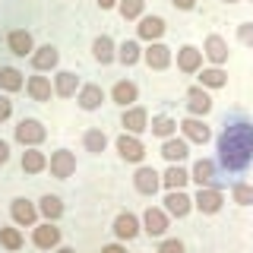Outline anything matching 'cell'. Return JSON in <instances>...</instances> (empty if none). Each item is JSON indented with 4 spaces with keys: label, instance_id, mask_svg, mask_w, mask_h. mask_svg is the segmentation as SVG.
<instances>
[{
    "label": "cell",
    "instance_id": "6da1fadb",
    "mask_svg": "<svg viewBox=\"0 0 253 253\" xmlns=\"http://www.w3.org/2000/svg\"><path fill=\"white\" fill-rule=\"evenodd\" d=\"M250 162H253V124L237 117L218 136V165L228 174H237L250 168Z\"/></svg>",
    "mask_w": 253,
    "mask_h": 253
},
{
    "label": "cell",
    "instance_id": "7a4b0ae2",
    "mask_svg": "<svg viewBox=\"0 0 253 253\" xmlns=\"http://www.w3.org/2000/svg\"><path fill=\"white\" fill-rule=\"evenodd\" d=\"M44 136H47L44 124H42V121H35V117H26V121L16 124V142H22L26 149L38 146V142H44Z\"/></svg>",
    "mask_w": 253,
    "mask_h": 253
},
{
    "label": "cell",
    "instance_id": "3957f363",
    "mask_svg": "<svg viewBox=\"0 0 253 253\" xmlns=\"http://www.w3.org/2000/svg\"><path fill=\"white\" fill-rule=\"evenodd\" d=\"M47 168H51V174L57 180H67L76 174V155L70 149H57V152H51V158H47Z\"/></svg>",
    "mask_w": 253,
    "mask_h": 253
},
{
    "label": "cell",
    "instance_id": "277c9868",
    "mask_svg": "<svg viewBox=\"0 0 253 253\" xmlns=\"http://www.w3.org/2000/svg\"><path fill=\"white\" fill-rule=\"evenodd\" d=\"M114 146H117V155H121L124 162L139 165L142 158H146V146H142V139H139V136H133V133H121Z\"/></svg>",
    "mask_w": 253,
    "mask_h": 253
},
{
    "label": "cell",
    "instance_id": "5b68a950",
    "mask_svg": "<svg viewBox=\"0 0 253 253\" xmlns=\"http://www.w3.org/2000/svg\"><path fill=\"white\" fill-rule=\"evenodd\" d=\"M32 244L38 250H57L60 247V228L54 221H42V225L32 228Z\"/></svg>",
    "mask_w": 253,
    "mask_h": 253
},
{
    "label": "cell",
    "instance_id": "8992f818",
    "mask_svg": "<svg viewBox=\"0 0 253 253\" xmlns=\"http://www.w3.org/2000/svg\"><path fill=\"white\" fill-rule=\"evenodd\" d=\"M221 206H225V196L218 187H200V193L193 196V209H200L203 215H215Z\"/></svg>",
    "mask_w": 253,
    "mask_h": 253
},
{
    "label": "cell",
    "instance_id": "52a82bcc",
    "mask_svg": "<svg viewBox=\"0 0 253 253\" xmlns=\"http://www.w3.org/2000/svg\"><path fill=\"white\" fill-rule=\"evenodd\" d=\"M133 187H136V193H142V196H155L158 187H162V174L155 168H149V165H139L136 174H133Z\"/></svg>",
    "mask_w": 253,
    "mask_h": 253
},
{
    "label": "cell",
    "instance_id": "ba28073f",
    "mask_svg": "<svg viewBox=\"0 0 253 253\" xmlns=\"http://www.w3.org/2000/svg\"><path fill=\"white\" fill-rule=\"evenodd\" d=\"M180 133H184L187 142H196V146H206V142L212 139V130L203 117H187V121H180Z\"/></svg>",
    "mask_w": 253,
    "mask_h": 253
},
{
    "label": "cell",
    "instance_id": "9c48e42d",
    "mask_svg": "<svg viewBox=\"0 0 253 253\" xmlns=\"http://www.w3.org/2000/svg\"><path fill=\"white\" fill-rule=\"evenodd\" d=\"M10 215H13L16 225H22V228H35L42 212H38V206H35V203H29V200H22V196H19V200H13V203H10Z\"/></svg>",
    "mask_w": 253,
    "mask_h": 253
},
{
    "label": "cell",
    "instance_id": "30bf717a",
    "mask_svg": "<svg viewBox=\"0 0 253 253\" xmlns=\"http://www.w3.org/2000/svg\"><path fill=\"white\" fill-rule=\"evenodd\" d=\"M168 212L158 209V206H149L146 212H142V231H146L149 237H162L165 231H168Z\"/></svg>",
    "mask_w": 253,
    "mask_h": 253
},
{
    "label": "cell",
    "instance_id": "8fae6325",
    "mask_svg": "<svg viewBox=\"0 0 253 253\" xmlns=\"http://www.w3.org/2000/svg\"><path fill=\"white\" fill-rule=\"evenodd\" d=\"M187 111H190V117H206L212 111V98H209V92L203 89V85H190L187 89Z\"/></svg>",
    "mask_w": 253,
    "mask_h": 253
},
{
    "label": "cell",
    "instance_id": "7c38bea8",
    "mask_svg": "<svg viewBox=\"0 0 253 253\" xmlns=\"http://www.w3.org/2000/svg\"><path fill=\"white\" fill-rule=\"evenodd\" d=\"M190 180H196L200 187H218V165L212 158H200L190 171Z\"/></svg>",
    "mask_w": 253,
    "mask_h": 253
},
{
    "label": "cell",
    "instance_id": "4fadbf2b",
    "mask_svg": "<svg viewBox=\"0 0 253 253\" xmlns=\"http://www.w3.org/2000/svg\"><path fill=\"white\" fill-rule=\"evenodd\" d=\"M142 60H146L149 70H168L171 67V47L162 44V42H152L142 51Z\"/></svg>",
    "mask_w": 253,
    "mask_h": 253
},
{
    "label": "cell",
    "instance_id": "5bb4252c",
    "mask_svg": "<svg viewBox=\"0 0 253 253\" xmlns=\"http://www.w3.org/2000/svg\"><path fill=\"white\" fill-rule=\"evenodd\" d=\"M121 126H124L126 133H133V136H139L142 130H149V114H146V108H139V105H133V108H124Z\"/></svg>",
    "mask_w": 253,
    "mask_h": 253
},
{
    "label": "cell",
    "instance_id": "9a60e30c",
    "mask_svg": "<svg viewBox=\"0 0 253 253\" xmlns=\"http://www.w3.org/2000/svg\"><path fill=\"white\" fill-rule=\"evenodd\" d=\"M190 209H193V196H187L184 190H168V196H165V212L168 215L184 218Z\"/></svg>",
    "mask_w": 253,
    "mask_h": 253
},
{
    "label": "cell",
    "instance_id": "2e32d148",
    "mask_svg": "<svg viewBox=\"0 0 253 253\" xmlns=\"http://www.w3.org/2000/svg\"><path fill=\"white\" fill-rule=\"evenodd\" d=\"M203 57H206V54L200 51V47L184 44L177 51V70H180V73H200V70H203Z\"/></svg>",
    "mask_w": 253,
    "mask_h": 253
},
{
    "label": "cell",
    "instance_id": "e0dca14e",
    "mask_svg": "<svg viewBox=\"0 0 253 253\" xmlns=\"http://www.w3.org/2000/svg\"><path fill=\"white\" fill-rule=\"evenodd\" d=\"M162 155H165V162H168V165H180L190 155V142L184 136H171V139L162 142Z\"/></svg>",
    "mask_w": 253,
    "mask_h": 253
},
{
    "label": "cell",
    "instance_id": "ac0fdd59",
    "mask_svg": "<svg viewBox=\"0 0 253 253\" xmlns=\"http://www.w3.org/2000/svg\"><path fill=\"white\" fill-rule=\"evenodd\" d=\"M57 63H60V51L54 44H42V47H35V54H32V67H35L38 73L57 70Z\"/></svg>",
    "mask_w": 253,
    "mask_h": 253
},
{
    "label": "cell",
    "instance_id": "d6986e66",
    "mask_svg": "<svg viewBox=\"0 0 253 253\" xmlns=\"http://www.w3.org/2000/svg\"><path fill=\"white\" fill-rule=\"evenodd\" d=\"M6 47H10V51L16 54V57H32V54H35V42H32V35L26 29H13L10 35H6Z\"/></svg>",
    "mask_w": 253,
    "mask_h": 253
},
{
    "label": "cell",
    "instance_id": "ffe728a7",
    "mask_svg": "<svg viewBox=\"0 0 253 253\" xmlns=\"http://www.w3.org/2000/svg\"><path fill=\"white\" fill-rule=\"evenodd\" d=\"M92 57L101 63V67H108V63H114L117 60V44H114V38L111 35H98L92 42Z\"/></svg>",
    "mask_w": 253,
    "mask_h": 253
},
{
    "label": "cell",
    "instance_id": "44dd1931",
    "mask_svg": "<svg viewBox=\"0 0 253 253\" xmlns=\"http://www.w3.org/2000/svg\"><path fill=\"white\" fill-rule=\"evenodd\" d=\"M136 35L142 38V42H158V38L165 35V19L162 16H142L139 19V26H136Z\"/></svg>",
    "mask_w": 253,
    "mask_h": 253
},
{
    "label": "cell",
    "instance_id": "7402d4cb",
    "mask_svg": "<svg viewBox=\"0 0 253 253\" xmlns=\"http://www.w3.org/2000/svg\"><path fill=\"white\" fill-rule=\"evenodd\" d=\"M139 98V89L136 83H130V79H121V83H114V89H111V101L121 108H133V101Z\"/></svg>",
    "mask_w": 253,
    "mask_h": 253
},
{
    "label": "cell",
    "instance_id": "603a6c76",
    "mask_svg": "<svg viewBox=\"0 0 253 253\" xmlns=\"http://www.w3.org/2000/svg\"><path fill=\"white\" fill-rule=\"evenodd\" d=\"M142 231L139 228V218L133 215V212H121V215L114 218V234H117V241H133Z\"/></svg>",
    "mask_w": 253,
    "mask_h": 253
},
{
    "label": "cell",
    "instance_id": "cb8c5ba5",
    "mask_svg": "<svg viewBox=\"0 0 253 253\" xmlns=\"http://www.w3.org/2000/svg\"><path fill=\"white\" fill-rule=\"evenodd\" d=\"M76 101H79V108H83V111H98L101 101H105V89L95 85V83H89V85H83V89L76 92Z\"/></svg>",
    "mask_w": 253,
    "mask_h": 253
},
{
    "label": "cell",
    "instance_id": "d4e9b609",
    "mask_svg": "<svg viewBox=\"0 0 253 253\" xmlns=\"http://www.w3.org/2000/svg\"><path fill=\"white\" fill-rule=\"evenodd\" d=\"M203 54L215 63V67H221V63H228V54H231V51H228V42L221 35H209L206 44H203Z\"/></svg>",
    "mask_w": 253,
    "mask_h": 253
},
{
    "label": "cell",
    "instance_id": "484cf974",
    "mask_svg": "<svg viewBox=\"0 0 253 253\" xmlns=\"http://www.w3.org/2000/svg\"><path fill=\"white\" fill-rule=\"evenodd\" d=\"M79 89H83V85H79V76L70 73V70H60V73L54 76V95H60V98H73Z\"/></svg>",
    "mask_w": 253,
    "mask_h": 253
},
{
    "label": "cell",
    "instance_id": "4316f807",
    "mask_svg": "<svg viewBox=\"0 0 253 253\" xmlns=\"http://www.w3.org/2000/svg\"><path fill=\"white\" fill-rule=\"evenodd\" d=\"M26 92L32 95V101H51L54 85H51V79H47V76H29Z\"/></svg>",
    "mask_w": 253,
    "mask_h": 253
},
{
    "label": "cell",
    "instance_id": "83f0119b",
    "mask_svg": "<svg viewBox=\"0 0 253 253\" xmlns=\"http://www.w3.org/2000/svg\"><path fill=\"white\" fill-rule=\"evenodd\" d=\"M44 168H47V155L38 146H32V149L22 152V171L26 174H42Z\"/></svg>",
    "mask_w": 253,
    "mask_h": 253
},
{
    "label": "cell",
    "instance_id": "f1b7e54d",
    "mask_svg": "<svg viewBox=\"0 0 253 253\" xmlns=\"http://www.w3.org/2000/svg\"><path fill=\"white\" fill-rule=\"evenodd\" d=\"M187 180H190V171L180 168V165H168V171L162 174V187H168V190H184Z\"/></svg>",
    "mask_w": 253,
    "mask_h": 253
},
{
    "label": "cell",
    "instance_id": "f546056e",
    "mask_svg": "<svg viewBox=\"0 0 253 253\" xmlns=\"http://www.w3.org/2000/svg\"><path fill=\"white\" fill-rule=\"evenodd\" d=\"M177 121L174 117H168V114H155L152 117V124H149V130L155 133V136H162V139H171V136H177Z\"/></svg>",
    "mask_w": 253,
    "mask_h": 253
},
{
    "label": "cell",
    "instance_id": "4dcf8cb0",
    "mask_svg": "<svg viewBox=\"0 0 253 253\" xmlns=\"http://www.w3.org/2000/svg\"><path fill=\"white\" fill-rule=\"evenodd\" d=\"M200 85L203 89H225L228 85V76L221 67H209V70H200Z\"/></svg>",
    "mask_w": 253,
    "mask_h": 253
},
{
    "label": "cell",
    "instance_id": "1f68e13d",
    "mask_svg": "<svg viewBox=\"0 0 253 253\" xmlns=\"http://www.w3.org/2000/svg\"><path fill=\"white\" fill-rule=\"evenodd\" d=\"M38 212L44 215V221H57L60 215H63V203H60V196H42L38 200Z\"/></svg>",
    "mask_w": 253,
    "mask_h": 253
},
{
    "label": "cell",
    "instance_id": "d6a6232c",
    "mask_svg": "<svg viewBox=\"0 0 253 253\" xmlns=\"http://www.w3.org/2000/svg\"><path fill=\"white\" fill-rule=\"evenodd\" d=\"M22 85H26V79L16 67H0V89L3 92H19Z\"/></svg>",
    "mask_w": 253,
    "mask_h": 253
},
{
    "label": "cell",
    "instance_id": "836d02e7",
    "mask_svg": "<svg viewBox=\"0 0 253 253\" xmlns=\"http://www.w3.org/2000/svg\"><path fill=\"white\" fill-rule=\"evenodd\" d=\"M117 60L124 63V67H133V63H139L142 60V47H139V42H124L121 47H117Z\"/></svg>",
    "mask_w": 253,
    "mask_h": 253
},
{
    "label": "cell",
    "instance_id": "e575fe53",
    "mask_svg": "<svg viewBox=\"0 0 253 253\" xmlns=\"http://www.w3.org/2000/svg\"><path fill=\"white\" fill-rule=\"evenodd\" d=\"M83 146H85V152H92V155H101L108 149V136H105V130H85V136H83Z\"/></svg>",
    "mask_w": 253,
    "mask_h": 253
},
{
    "label": "cell",
    "instance_id": "d590c367",
    "mask_svg": "<svg viewBox=\"0 0 253 253\" xmlns=\"http://www.w3.org/2000/svg\"><path fill=\"white\" fill-rule=\"evenodd\" d=\"M117 10L126 22L130 19H142V10H146V0H117Z\"/></svg>",
    "mask_w": 253,
    "mask_h": 253
},
{
    "label": "cell",
    "instance_id": "8d00e7d4",
    "mask_svg": "<svg viewBox=\"0 0 253 253\" xmlns=\"http://www.w3.org/2000/svg\"><path fill=\"white\" fill-rule=\"evenodd\" d=\"M231 200L237 206H253V184H244V180H237L231 187Z\"/></svg>",
    "mask_w": 253,
    "mask_h": 253
},
{
    "label": "cell",
    "instance_id": "74e56055",
    "mask_svg": "<svg viewBox=\"0 0 253 253\" xmlns=\"http://www.w3.org/2000/svg\"><path fill=\"white\" fill-rule=\"evenodd\" d=\"M22 234H19V228H0V247H6V250H19L22 247Z\"/></svg>",
    "mask_w": 253,
    "mask_h": 253
},
{
    "label": "cell",
    "instance_id": "f35d334b",
    "mask_svg": "<svg viewBox=\"0 0 253 253\" xmlns=\"http://www.w3.org/2000/svg\"><path fill=\"white\" fill-rule=\"evenodd\" d=\"M237 42L244 47H253V22H241L237 26Z\"/></svg>",
    "mask_w": 253,
    "mask_h": 253
},
{
    "label": "cell",
    "instance_id": "ab89813d",
    "mask_svg": "<svg viewBox=\"0 0 253 253\" xmlns=\"http://www.w3.org/2000/svg\"><path fill=\"white\" fill-rule=\"evenodd\" d=\"M158 253H187L184 241H177V237H168V241L158 244Z\"/></svg>",
    "mask_w": 253,
    "mask_h": 253
},
{
    "label": "cell",
    "instance_id": "60d3db41",
    "mask_svg": "<svg viewBox=\"0 0 253 253\" xmlns=\"http://www.w3.org/2000/svg\"><path fill=\"white\" fill-rule=\"evenodd\" d=\"M10 114H13V101L6 98V95H0V124L10 121Z\"/></svg>",
    "mask_w": 253,
    "mask_h": 253
},
{
    "label": "cell",
    "instance_id": "b9f144b4",
    "mask_svg": "<svg viewBox=\"0 0 253 253\" xmlns=\"http://www.w3.org/2000/svg\"><path fill=\"white\" fill-rule=\"evenodd\" d=\"M171 3L177 6V10H184V13H190V10H193V6H196V0H171Z\"/></svg>",
    "mask_w": 253,
    "mask_h": 253
},
{
    "label": "cell",
    "instance_id": "7bdbcfd3",
    "mask_svg": "<svg viewBox=\"0 0 253 253\" xmlns=\"http://www.w3.org/2000/svg\"><path fill=\"white\" fill-rule=\"evenodd\" d=\"M6 162H10V146L0 139V165H6Z\"/></svg>",
    "mask_w": 253,
    "mask_h": 253
},
{
    "label": "cell",
    "instance_id": "ee69618b",
    "mask_svg": "<svg viewBox=\"0 0 253 253\" xmlns=\"http://www.w3.org/2000/svg\"><path fill=\"white\" fill-rule=\"evenodd\" d=\"M101 253H126L124 244H108V247H101Z\"/></svg>",
    "mask_w": 253,
    "mask_h": 253
},
{
    "label": "cell",
    "instance_id": "f6af8a7d",
    "mask_svg": "<svg viewBox=\"0 0 253 253\" xmlns=\"http://www.w3.org/2000/svg\"><path fill=\"white\" fill-rule=\"evenodd\" d=\"M95 3H98L101 10H111V6H117V0H95Z\"/></svg>",
    "mask_w": 253,
    "mask_h": 253
},
{
    "label": "cell",
    "instance_id": "bcb514c9",
    "mask_svg": "<svg viewBox=\"0 0 253 253\" xmlns=\"http://www.w3.org/2000/svg\"><path fill=\"white\" fill-rule=\"evenodd\" d=\"M54 253H76V250H73V247H57Z\"/></svg>",
    "mask_w": 253,
    "mask_h": 253
},
{
    "label": "cell",
    "instance_id": "7dc6e473",
    "mask_svg": "<svg viewBox=\"0 0 253 253\" xmlns=\"http://www.w3.org/2000/svg\"><path fill=\"white\" fill-rule=\"evenodd\" d=\"M225 3H237V0H225Z\"/></svg>",
    "mask_w": 253,
    "mask_h": 253
}]
</instances>
